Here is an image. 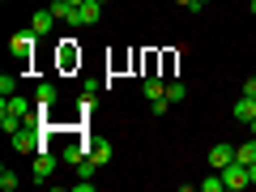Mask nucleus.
Returning <instances> with one entry per match:
<instances>
[{
  "mask_svg": "<svg viewBox=\"0 0 256 192\" xmlns=\"http://www.w3.org/2000/svg\"><path fill=\"white\" fill-rule=\"evenodd\" d=\"M244 94H248V98H256V77H244Z\"/></svg>",
  "mask_w": 256,
  "mask_h": 192,
  "instance_id": "nucleus-21",
  "label": "nucleus"
},
{
  "mask_svg": "<svg viewBox=\"0 0 256 192\" xmlns=\"http://www.w3.org/2000/svg\"><path fill=\"white\" fill-rule=\"evenodd\" d=\"M90 116H94V94H82V102H77V124H86Z\"/></svg>",
  "mask_w": 256,
  "mask_h": 192,
  "instance_id": "nucleus-14",
  "label": "nucleus"
},
{
  "mask_svg": "<svg viewBox=\"0 0 256 192\" xmlns=\"http://www.w3.org/2000/svg\"><path fill=\"white\" fill-rule=\"evenodd\" d=\"M90 158H94V162H98V166H107V162H111V141L94 137V154H90Z\"/></svg>",
  "mask_w": 256,
  "mask_h": 192,
  "instance_id": "nucleus-11",
  "label": "nucleus"
},
{
  "mask_svg": "<svg viewBox=\"0 0 256 192\" xmlns=\"http://www.w3.org/2000/svg\"><path fill=\"white\" fill-rule=\"evenodd\" d=\"M248 9H252V18H256V0H252V4H248Z\"/></svg>",
  "mask_w": 256,
  "mask_h": 192,
  "instance_id": "nucleus-25",
  "label": "nucleus"
},
{
  "mask_svg": "<svg viewBox=\"0 0 256 192\" xmlns=\"http://www.w3.org/2000/svg\"><path fill=\"white\" fill-rule=\"evenodd\" d=\"M150 111H154V116H166V111H171V98H154V102H150Z\"/></svg>",
  "mask_w": 256,
  "mask_h": 192,
  "instance_id": "nucleus-19",
  "label": "nucleus"
},
{
  "mask_svg": "<svg viewBox=\"0 0 256 192\" xmlns=\"http://www.w3.org/2000/svg\"><path fill=\"white\" fill-rule=\"evenodd\" d=\"M22 124H26V120H22L18 111H9V107H0V128H4V132H9V137H13V132H18Z\"/></svg>",
  "mask_w": 256,
  "mask_h": 192,
  "instance_id": "nucleus-10",
  "label": "nucleus"
},
{
  "mask_svg": "<svg viewBox=\"0 0 256 192\" xmlns=\"http://www.w3.org/2000/svg\"><path fill=\"white\" fill-rule=\"evenodd\" d=\"M205 4H210V0H196V9H205Z\"/></svg>",
  "mask_w": 256,
  "mask_h": 192,
  "instance_id": "nucleus-24",
  "label": "nucleus"
},
{
  "mask_svg": "<svg viewBox=\"0 0 256 192\" xmlns=\"http://www.w3.org/2000/svg\"><path fill=\"white\" fill-rule=\"evenodd\" d=\"M47 9L56 13V22H64V26H73V30H77V4H68V0H52Z\"/></svg>",
  "mask_w": 256,
  "mask_h": 192,
  "instance_id": "nucleus-7",
  "label": "nucleus"
},
{
  "mask_svg": "<svg viewBox=\"0 0 256 192\" xmlns=\"http://www.w3.org/2000/svg\"><path fill=\"white\" fill-rule=\"evenodd\" d=\"M94 171H98V162H94V158H82V162H77V175H82V180H90Z\"/></svg>",
  "mask_w": 256,
  "mask_h": 192,
  "instance_id": "nucleus-17",
  "label": "nucleus"
},
{
  "mask_svg": "<svg viewBox=\"0 0 256 192\" xmlns=\"http://www.w3.org/2000/svg\"><path fill=\"white\" fill-rule=\"evenodd\" d=\"M0 188H4V192H13V188H18V175H13L9 166H4V171H0Z\"/></svg>",
  "mask_w": 256,
  "mask_h": 192,
  "instance_id": "nucleus-18",
  "label": "nucleus"
},
{
  "mask_svg": "<svg viewBox=\"0 0 256 192\" xmlns=\"http://www.w3.org/2000/svg\"><path fill=\"white\" fill-rule=\"evenodd\" d=\"M235 162V146H214L210 150V166L214 171H222V166H230Z\"/></svg>",
  "mask_w": 256,
  "mask_h": 192,
  "instance_id": "nucleus-8",
  "label": "nucleus"
},
{
  "mask_svg": "<svg viewBox=\"0 0 256 192\" xmlns=\"http://www.w3.org/2000/svg\"><path fill=\"white\" fill-rule=\"evenodd\" d=\"M248 128H252V137H256V120H252V124H248Z\"/></svg>",
  "mask_w": 256,
  "mask_h": 192,
  "instance_id": "nucleus-26",
  "label": "nucleus"
},
{
  "mask_svg": "<svg viewBox=\"0 0 256 192\" xmlns=\"http://www.w3.org/2000/svg\"><path fill=\"white\" fill-rule=\"evenodd\" d=\"M102 18V0H82L77 4V26H98Z\"/></svg>",
  "mask_w": 256,
  "mask_h": 192,
  "instance_id": "nucleus-5",
  "label": "nucleus"
},
{
  "mask_svg": "<svg viewBox=\"0 0 256 192\" xmlns=\"http://www.w3.org/2000/svg\"><path fill=\"white\" fill-rule=\"evenodd\" d=\"M248 180H252V184H256V162H248Z\"/></svg>",
  "mask_w": 256,
  "mask_h": 192,
  "instance_id": "nucleus-23",
  "label": "nucleus"
},
{
  "mask_svg": "<svg viewBox=\"0 0 256 192\" xmlns=\"http://www.w3.org/2000/svg\"><path fill=\"white\" fill-rule=\"evenodd\" d=\"M56 162H60V158H56V154H52V146H43V150H38V154H34V162H30V175H34V180H38V184H43V180H47V175H52V171H56Z\"/></svg>",
  "mask_w": 256,
  "mask_h": 192,
  "instance_id": "nucleus-3",
  "label": "nucleus"
},
{
  "mask_svg": "<svg viewBox=\"0 0 256 192\" xmlns=\"http://www.w3.org/2000/svg\"><path fill=\"white\" fill-rule=\"evenodd\" d=\"M166 98H171V107H180V102L188 98V86L184 82H166Z\"/></svg>",
  "mask_w": 256,
  "mask_h": 192,
  "instance_id": "nucleus-12",
  "label": "nucleus"
},
{
  "mask_svg": "<svg viewBox=\"0 0 256 192\" xmlns=\"http://www.w3.org/2000/svg\"><path fill=\"white\" fill-rule=\"evenodd\" d=\"M0 94H4V98H9V94H18V77H13V73L0 77Z\"/></svg>",
  "mask_w": 256,
  "mask_h": 192,
  "instance_id": "nucleus-16",
  "label": "nucleus"
},
{
  "mask_svg": "<svg viewBox=\"0 0 256 192\" xmlns=\"http://www.w3.org/2000/svg\"><path fill=\"white\" fill-rule=\"evenodd\" d=\"M235 120H239V124H252V120H256V98L239 94V102H235Z\"/></svg>",
  "mask_w": 256,
  "mask_h": 192,
  "instance_id": "nucleus-9",
  "label": "nucleus"
},
{
  "mask_svg": "<svg viewBox=\"0 0 256 192\" xmlns=\"http://www.w3.org/2000/svg\"><path fill=\"white\" fill-rule=\"evenodd\" d=\"M30 30H34L38 38H47V34L56 30V13H52V9H38L34 18H30Z\"/></svg>",
  "mask_w": 256,
  "mask_h": 192,
  "instance_id": "nucleus-6",
  "label": "nucleus"
},
{
  "mask_svg": "<svg viewBox=\"0 0 256 192\" xmlns=\"http://www.w3.org/2000/svg\"><path fill=\"white\" fill-rule=\"evenodd\" d=\"M4 4H9V0H4Z\"/></svg>",
  "mask_w": 256,
  "mask_h": 192,
  "instance_id": "nucleus-28",
  "label": "nucleus"
},
{
  "mask_svg": "<svg viewBox=\"0 0 256 192\" xmlns=\"http://www.w3.org/2000/svg\"><path fill=\"white\" fill-rule=\"evenodd\" d=\"M34 102H38V111H52L56 102H60V86H56V82H38Z\"/></svg>",
  "mask_w": 256,
  "mask_h": 192,
  "instance_id": "nucleus-4",
  "label": "nucleus"
},
{
  "mask_svg": "<svg viewBox=\"0 0 256 192\" xmlns=\"http://www.w3.org/2000/svg\"><path fill=\"white\" fill-rule=\"evenodd\" d=\"M98 90H102L98 77H86V82H82V94H98Z\"/></svg>",
  "mask_w": 256,
  "mask_h": 192,
  "instance_id": "nucleus-20",
  "label": "nucleus"
},
{
  "mask_svg": "<svg viewBox=\"0 0 256 192\" xmlns=\"http://www.w3.org/2000/svg\"><path fill=\"white\" fill-rule=\"evenodd\" d=\"M56 68H60V73L82 68V47H77V38H64V43H60V52H56Z\"/></svg>",
  "mask_w": 256,
  "mask_h": 192,
  "instance_id": "nucleus-1",
  "label": "nucleus"
},
{
  "mask_svg": "<svg viewBox=\"0 0 256 192\" xmlns=\"http://www.w3.org/2000/svg\"><path fill=\"white\" fill-rule=\"evenodd\" d=\"M235 158H239V162H256V137L244 141V146H235Z\"/></svg>",
  "mask_w": 256,
  "mask_h": 192,
  "instance_id": "nucleus-15",
  "label": "nucleus"
},
{
  "mask_svg": "<svg viewBox=\"0 0 256 192\" xmlns=\"http://www.w3.org/2000/svg\"><path fill=\"white\" fill-rule=\"evenodd\" d=\"M175 4H180V9H192V13H196V0H175Z\"/></svg>",
  "mask_w": 256,
  "mask_h": 192,
  "instance_id": "nucleus-22",
  "label": "nucleus"
},
{
  "mask_svg": "<svg viewBox=\"0 0 256 192\" xmlns=\"http://www.w3.org/2000/svg\"><path fill=\"white\" fill-rule=\"evenodd\" d=\"M68 4H82V0H68Z\"/></svg>",
  "mask_w": 256,
  "mask_h": 192,
  "instance_id": "nucleus-27",
  "label": "nucleus"
},
{
  "mask_svg": "<svg viewBox=\"0 0 256 192\" xmlns=\"http://www.w3.org/2000/svg\"><path fill=\"white\" fill-rule=\"evenodd\" d=\"M196 188H201V192H226V180H222V171H214L210 180H201Z\"/></svg>",
  "mask_w": 256,
  "mask_h": 192,
  "instance_id": "nucleus-13",
  "label": "nucleus"
},
{
  "mask_svg": "<svg viewBox=\"0 0 256 192\" xmlns=\"http://www.w3.org/2000/svg\"><path fill=\"white\" fill-rule=\"evenodd\" d=\"M34 47H38V34H34V30H18V34L9 38V52L18 56L22 64H30V56H34Z\"/></svg>",
  "mask_w": 256,
  "mask_h": 192,
  "instance_id": "nucleus-2",
  "label": "nucleus"
}]
</instances>
